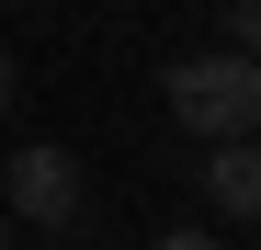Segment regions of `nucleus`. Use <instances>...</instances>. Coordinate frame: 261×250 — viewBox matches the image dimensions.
I'll use <instances>...</instances> for the list:
<instances>
[{
    "mask_svg": "<svg viewBox=\"0 0 261 250\" xmlns=\"http://www.w3.org/2000/svg\"><path fill=\"white\" fill-rule=\"evenodd\" d=\"M170 125H193L204 148H227V137H261V57H239V46L170 57Z\"/></svg>",
    "mask_w": 261,
    "mask_h": 250,
    "instance_id": "f257e3e1",
    "label": "nucleus"
},
{
    "mask_svg": "<svg viewBox=\"0 0 261 250\" xmlns=\"http://www.w3.org/2000/svg\"><path fill=\"white\" fill-rule=\"evenodd\" d=\"M80 205H91V182H80L68 148H12V171H0V216L12 228H80Z\"/></svg>",
    "mask_w": 261,
    "mask_h": 250,
    "instance_id": "f03ea898",
    "label": "nucleus"
},
{
    "mask_svg": "<svg viewBox=\"0 0 261 250\" xmlns=\"http://www.w3.org/2000/svg\"><path fill=\"white\" fill-rule=\"evenodd\" d=\"M204 205H216V216H261V137L204 148Z\"/></svg>",
    "mask_w": 261,
    "mask_h": 250,
    "instance_id": "7ed1b4c3",
    "label": "nucleus"
},
{
    "mask_svg": "<svg viewBox=\"0 0 261 250\" xmlns=\"http://www.w3.org/2000/svg\"><path fill=\"white\" fill-rule=\"evenodd\" d=\"M227 34H239V57H261V0H227Z\"/></svg>",
    "mask_w": 261,
    "mask_h": 250,
    "instance_id": "20e7f679",
    "label": "nucleus"
},
{
    "mask_svg": "<svg viewBox=\"0 0 261 250\" xmlns=\"http://www.w3.org/2000/svg\"><path fill=\"white\" fill-rule=\"evenodd\" d=\"M159 250H227V239H216V228H170Z\"/></svg>",
    "mask_w": 261,
    "mask_h": 250,
    "instance_id": "39448f33",
    "label": "nucleus"
},
{
    "mask_svg": "<svg viewBox=\"0 0 261 250\" xmlns=\"http://www.w3.org/2000/svg\"><path fill=\"white\" fill-rule=\"evenodd\" d=\"M12 91H23V80H12V46H0V114H12Z\"/></svg>",
    "mask_w": 261,
    "mask_h": 250,
    "instance_id": "423d86ee",
    "label": "nucleus"
},
{
    "mask_svg": "<svg viewBox=\"0 0 261 250\" xmlns=\"http://www.w3.org/2000/svg\"><path fill=\"white\" fill-rule=\"evenodd\" d=\"M0 250H12V216H0Z\"/></svg>",
    "mask_w": 261,
    "mask_h": 250,
    "instance_id": "0eeeda50",
    "label": "nucleus"
}]
</instances>
